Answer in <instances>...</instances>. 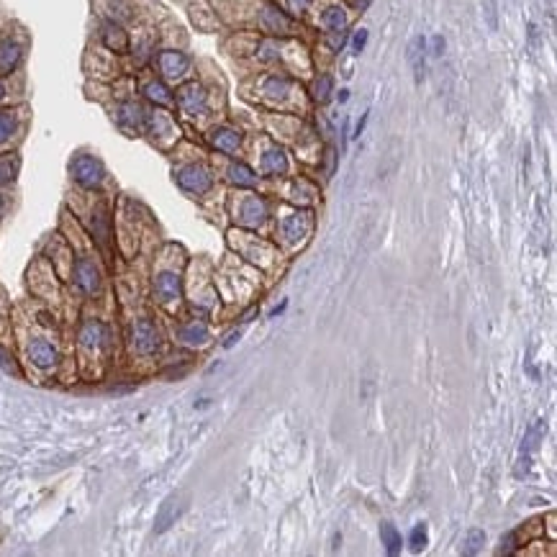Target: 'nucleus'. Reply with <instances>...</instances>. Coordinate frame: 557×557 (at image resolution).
Masks as SVG:
<instances>
[{
	"label": "nucleus",
	"instance_id": "42",
	"mask_svg": "<svg viewBox=\"0 0 557 557\" xmlns=\"http://www.w3.org/2000/svg\"><path fill=\"white\" fill-rule=\"evenodd\" d=\"M3 98H6V85L0 83V101H3Z\"/></svg>",
	"mask_w": 557,
	"mask_h": 557
},
{
	"label": "nucleus",
	"instance_id": "33",
	"mask_svg": "<svg viewBox=\"0 0 557 557\" xmlns=\"http://www.w3.org/2000/svg\"><path fill=\"white\" fill-rule=\"evenodd\" d=\"M0 370H6L8 375H18V367L16 363L10 360V355L6 352V349H0Z\"/></svg>",
	"mask_w": 557,
	"mask_h": 557
},
{
	"label": "nucleus",
	"instance_id": "40",
	"mask_svg": "<svg viewBox=\"0 0 557 557\" xmlns=\"http://www.w3.org/2000/svg\"><path fill=\"white\" fill-rule=\"evenodd\" d=\"M367 6H370V0H355V8L363 13V10H367Z\"/></svg>",
	"mask_w": 557,
	"mask_h": 557
},
{
	"label": "nucleus",
	"instance_id": "3",
	"mask_svg": "<svg viewBox=\"0 0 557 557\" xmlns=\"http://www.w3.org/2000/svg\"><path fill=\"white\" fill-rule=\"evenodd\" d=\"M175 180H178V185L183 188L185 193H193V195L208 193L213 185L211 169L203 167V165H185V167H180Z\"/></svg>",
	"mask_w": 557,
	"mask_h": 557
},
{
	"label": "nucleus",
	"instance_id": "10",
	"mask_svg": "<svg viewBox=\"0 0 557 557\" xmlns=\"http://www.w3.org/2000/svg\"><path fill=\"white\" fill-rule=\"evenodd\" d=\"M28 357H31V363L36 367H42V370H51L60 355H57V349L49 344V342H44V339H34L31 344H28Z\"/></svg>",
	"mask_w": 557,
	"mask_h": 557
},
{
	"label": "nucleus",
	"instance_id": "32",
	"mask_svg": "<svg viewBox=\"0 0 557 557\" xmlns=\"http://www.w3.org/2000/svg\"><path fill=\"white\" fill-rule=\"evenodd\" d=\"M367 28H360V31H355V36H352V51L355 54H360V51L365 49V44H367Z\"/></svg>",
	"mask_w": 557,
	"mask_h": 557
},
{
	"label": "nucleus",
	"instance_id": "4",
	"mask_svg": "<svg viewBox=\"0 0 557 557\" xmlns=\"http://www.w3.org/2000/svg\"><path fill=\"white\" fill-rule=\"evenodd\" d=\"M101 42L106 49L116 51V54H126L131 49V39H128L126 28L119 21H103L101 24Z\"/></svg>",
	"mask_w": 557,
	"mask_h": 557
},
{
	"label": "nucleus",
	"instance_id": "6",
	"mask_svg": "<svg viewBox=\"0 0 557 557\" xmlns=\"http://www.w3.org/2000/svg\"><path fill=\"white\" fill-rule=\"evenodd\" d=\"M175 101H178V106L185 113H201L203 108H206V103H208V93H206V88L198 83H185L183 88L178 90V95H175Z\"/></svg>",
	"mask_w": 557,
	"mask_h": 557
},
{
	"label": "nucleus",
	"instance_id": "18",
	"mask_svg": "<svg viewBox=\"0 0 557 557\" xmlns=\"http://www.w3.org/2000/svg\"><path fill=\"white\" fill-rule=\"evenodd\" d=\"M144 98L149 103H154V106H169V103L175 101V95L169 93V88L162 80H149V83H144L142 88Z\"/></svg>",
	"mask_w": 557,
	"mask_h": 557
},
{
	"label": "nucleus",
	"instance_id": "36",
	"mask_svg": "<svg viewBox=\"0 0 557 557\" xmlns=\"http://www.w3.org/2000/svg\"><path fill=\"white\" fill-rule=\"evenodd\" d=\"M485 13H488V26H490V28H496V26H498V18H496V0H485Z\"/></svg>",
	"mask_w": 557,
	"mask_h": 557
},
{
	"label": "nucleus",
	"instance_id": "20",
	"mask_svg": "<svg viewBox=\"0 0 557 557\" xmlns=\"http://www.w3.org/2000/svg\"><path fill=\"white\" fill-rule=\"evenodd\" d=\"M180 339H183L185 344L201 347L211 339V334H208V326H206L203 321H190V324H185V326L180 329Z\"/></svg>",
	"mask_w": 557,
	"mask_h": 557
},
{
	"label": "nucleus",
	"instance_id": "27",
	"mask_svg": "<svg viewBox=\"0 0 557 557\" xmlns=\"http://www.w3.org/2000/svg\"><path fill=\"white\" fill-rule=\"evenodd\" d=\"M290 90V83H288L285 77H267L265 80V93L270 95L272 101H283Z\"/></svg>",
	"mask_w": 557,
	"mask_h": 557
},
{
	"label": "nucleus",
	"instance_id": "26",
	"mask_svg": "<svg viewBox=\"0 0 557 557\" xmlns=\"http://www.w3.org/2000/svg\"><path fill=\"white\" fill-rule=\"evenodd\" d=\"M321 24L326 26V31H331V34H339V31H344V28H347V13L339 8V6H331V8L324 10Z\"/></svg>",
	"mask_w": 557,
	"mask_h": 557
},
{
	"label": "nucleus",
	"instance_id": "2",
	"mask_svg": "<svg viewBox=\"0 0 557 557\" xmlns=\"http://www.w3.org/2000/svg\"><path fill=\"white\" fill-rule=\"evenodd\" d=\"M188 501H190L188 493H172V496L165 498L157 516H154V534H165L172 524H178L188 511Z\"/></svg>",
	"mask_w": 557,
	"mask_h": 557
},
{
	"label": "nucleus",
	"instance_id": "30",
	"mask_svg": "<svg viewBox=\"0 0 557 557\" xmlns=\"http://www.w3.org/2000/svg\"><path fill=\"white\" fill-rule=\"evenodd\" d=\"M331 90H334V83H331L329 75H321L316 83H313V98L319 103H326L331 98Z\"/></svg>",
	"mask_w": 557,
	"mask_h": 557
},
{
	"label": "nucleus",
	"instance_id": "25",
	"mask_svg": "<svg viewBox=\"0 0 557 557\" xmlns=\"http://www.w3.org/2000/svg\"><path fill=\"white\" fill-rule=\"evenodd\" d=\"M380 540H383V544H385V552H388V555H398V552H401L404 540H401V532H398L390 522L380 524Z\"/></svg>",
	"mask_w": 557,
	"mask_h": 557
},
{
	"label": "nucleus",
	"instance_id": "38",
	"mask_svg": "<svg viewBox=\"0 0 557 557\" xmlns=\"http://www.w3.org/2000/svg\"><path fill=\"white\" fill-rule=\"evenodd\" d=\"M367 119H370V113H363V119L357 121V126H355V136L360 139V134L365 131V126H367Z\"/></svg>",
	"mask_w": 557,
	"mask_h": 557
},
{
	"label": "nucleus",
	"instance_id": "5",
	"mask_svg": "<svg viewBox=\"0 0 557 557\" xmlns=\"http://www.w3.org/2000/svg\"><path fill=\"white\" fill-rule=\"evenodd\" d=\"M134 347L139 355H154L160 349V331L149 319H139L134 326Z\"/></svg>",
	"mask_w": 557,
	"mask_h": 557
},
{
	"label": "nucleus",
	"instance_id": "9",
	"mask_svg": "<svg viewBox=\"0 0 557 557\" xmlns=\"http://www.w3.org/2000/svg\"><path fill=\"white\" fill-rule=\"evenodd\" d=\"M75 283L80 285L83 293H98L101 288V270L95 267L93 260H77L75 262Z\"/></svg>",
	"mask_w": 557,
	"mask_h": 557
},
{
	"label": "nucleus",
	"instance_id": "17",
	"mask_svg": "<svg viewBox=\"0 0 557 557\" xmlns=\"http://www.w3.org/2000/svg\"><path fill=\"white\" fill-rule=\"evenodd\" d=\"M144 113L142 110V106L139 103H121L119 106V124H121V128H128V131H134V128H139V126H144Z\"/></svg>",
	"mask_w": 557,
	"mask_h": 557
},
{
	"label": "nucleus",
	"instance_id": "16",
	"mask_svg": "<svg viewBox=\"0 0 557 557\" xmlns=\"http://www.w3.org/2000/svg\"><path fill=\"white\" fill-rule=\"evenodd\" d=\"M24 57V49H21V44L13 42V39H3L0 42V72L6 75V72H13L18 67V62Z\"/></svg>",
	"mask_w": 557,
	"mask_h": 557
},
{
	"label": "nucleus",
	"instance_id": "35",
	"mask_svg": "<svg viewBox=\"0 0 557 557\" xmlns=\"http://www.w3.org/2000/svg\"><path fill=\"white\" fill-rule=\"evenodd\" d=\"M442 54H444V36H434V39H431V57H442Z\"/></svg>",
	"mask_w": 557,
	"mask_h": 557
},
{
	"label": "nucleus",
	"instance_id": "12",
	"mask_svg": "<svg viewBox=\"0 0 557 557\" xmlns=\"http://www.w3.org/2000/svg\"><path fill=\"white\" fill-rule=\"evenodd\" d=\"M80 344L88 349H98V347L108 344V329L103 326L101 321H85L80 329Z\"/></svg>",
	"mask_w": 557,
	"mask_h": 557
},
{
	"label": "nucleus",
	"instance_id": "24",
	"mask_svg": "<svg viewBox=\"0 0 557 557\" xmlns=\"http://www.w3.org/2000/svg\"><path fill=\"white\" fill-rule=\"evenodd\" d=\"M18 169H21L18 154H0V185H10L18 178Z\"/></svg>",
	"mask_w": 557,
	"mask_h": 557
},
{
	"label": "nucleus",
	"instance_id": "37",
	"mask_svg": "<svg viewBox=\"0 0 557 557\" xmlns=\"http://www.w3.org/2000/svg\"><path fill=\"white\" fill-rule=\"evenodd\" d=\"M308 6H311V0H288V8L296 10V13H304Z\"/></svg>",
	"mask_w": 557,
	"mask_h": 557
},
{
	"label": "nucleus",
	"instance_id": "29",
	"mask_svg": "<svg viewBox=\"0 0 557 557\" xmlns=\"http://www.w3.org/2000/svg\"><path fill=\"white\" fill-rule=\"evenodd\" d=\"M483 544H485V532H483V529H470V532H467V540H465L463 552L465 555H475V552L483 549Z\"/></svg>",
	"mask_w": 557,
	"mask_h": 557
},
{
	"label": "nucleus",
	"instance_id": "1",
	"mask_svg": "<svg viewBox=\"0 0 557 557\" xmlns=\"http://www.w3.org/2000/svg\"><path fill=\"white\" fill-rule=\"evenodd\" d=\"M69 175L80 188L93 190V188H101V183L106 180V167L93 154H77L75 160L69 162Z\"/></svg>",
	"mask_w": 557,
	"mask_h": 557
},
{
	"label": "nucleus",
	"instance_id": "14",
	"mask_svg": "<svg viewBox=\"0 0 557 557\" xmlns=\"http://www.w3.org/2000/svg\"><path fill=\"white\" fill-rule=\"evenodd\" d=\"M260 26L265 31H270V34H285L288 28H290V21L283 10L272 8V6H265L260 10Z\"/></svg>",
	"mask_w": 557,
	"mask_h": 557
},
{
	"label": "nucleus",
	"instance_id": "22",
	"mask_svg": "<svg viewBox=\"0 0 557 557\" xmlns=\"http://www.w3.org/2000/svg\"><path fill=\"white\" fill-rule=\"evenodd\" d=\"M228 180L237 188H254L257 185V175L252 172V167H247L242 162H234L228 165Z\"/></svg>",
	"mask_w": 557,
	"mask_h": 557
},
{
	"label": "nucleus",
	"instance_id": "19",
	"mask_svg": "<svg viewBox=\"0 0 557 557\" xmlns=\"http://www.w3.org/2000/svg\"><path fill=\"white\" fill-rule=\"evenodd\" d=\"M262 169L267 175H285L288 172V154L278 147H272L267 152L262 154Z\"/></svg>",
	"mask_w": 557,
	"mask_h": 557
},
{
	"label": "nucleus",
	"instance_id": "39",
	"mask_svg": "<svg viewBox=\"0 0 557 557\" xmlns=\"http://www.w3.org/2000/svg\"><path fill=\"white\" fill-rule=\"evenodd\" d=\"M239 337H242V331H234V334H231V337L224 342V347H226V349H228V347H234L239 342Z\"/></svg>",
	"mask_w": 557,
	"mask_h": 557
},
{
	"label": "nucleus",
	"instance_id": "23",
	"mask_svg": "<svg viewBox=\"0 0 557 557\" xmlns=\"http://www.w3.org/2000/svg\"><path fill=\"white\" fill-rule=\"evenodd\" d=\"M262 219H265V203H262L257 195L247 198V201L242 203V221H244L247 226H257Z\"/></svg>",
	"mask_w": 557,
	"mask_h": 557
},
{
	"label": "nucleus",
	"instance_id": "15",
	"mask_svg": "<svg viewBox=\"0 0 557 557\" xmlns=\"http://www.w3.org/2000/svg\"><path fill=\"white\" fill-rule=\"evenodd\" d=\"M90 228H93V237L98 242L101 249H108V239H110V221L106 206H98L93 211V219H90Z\"/></svg>",
	"mask_w": 557,
	"mask_h": 557
},
{
	"label": "nucleus",
	"instance_id": "43",
	"mask_svg": "<svg viewBox=\"0 0 557 557\" xmlns=\"http://www.w3.org/2000/svg\"><path fill=\"white\" fill-rule=\"evenodd\" d=\"M0 213H3V198H0Z\"/></svg>",
	"mask_w": 557,
	"mask_h": 557
},
{
	"label": "nucleus",
	"instance_id": "34",
	"mask_svg": "<svg viewBox=\"0 0 557 557\" xmlns=\"http://www.w3.org/2000/svg\"><path fill=\"white\" fill-rule=\"evenodd\" d=\"M516 549V534L514 532H508L504 540H501V547H498V552L501 555H508V552H514Z\"/></svg>",
	"mask_w": 557,
	"mask_h": 557
},
{
	"label": "nucleus",
	"instance_id": "28",
	"mask_svg": "<svg viewBox=\"0 0 557 557\" xmlns=\"http://www.w3.org/2000/svg\"><path fill=\"white\" fill-rule=\"evenodd\" d=\"M18 119L13 110H0V144H6L10 136L16 134Z\"/></svg>",
	"mask_w": 557,
	"mask_h": 557
},
{
	"label": "nucleus",
	"instance_id": "13",
	"mask_svg": "<svg viewBox=\"0 0 557 557\" xmlns=\"http://www.w3.org/2000/svg\"><path fill=\"white\" fill-rule=\"evenodd\" d=\"M180 290H183V288H180V278L175 272H162V275H157V280H154V296L160 298L162 304L180 298Z\"/></svg>",
	"mask_w": 557,
	"mask_h": 557
},
{
	"label": "nucleus",
	"instance_id": "7",
	"mask_svg": "<svg viewBox=\"0 0 557 557\" xmlns=\"http://www.w3.org/2000/svg\"><path fill=\"white\" fill-rule=\"evenodd\" d=\"M157 67H160V72L167 77V80H178V77H183L188 72L190 60H188L183 51L165 49V51H160V57H157Z\"/></svg>",
	"mask_w": 557,
	"mask_h": 557
},
{
	"label": "nucleus",
	"instance_id": "8",
	"mask_svg": "<svg viewBox=\"0 0 557 557\" xmlns=\"http://www.w3.org/2000/svg\"><path fill=\"white\" fill-rule=\"evenodd\" d=\"M406 60H408L411 72H414V83L422 85L424 77H426V39H424V36H414V39L408 42Z\"/></svg>",
	"mask_w": 557,
	"mask_h": 557
},
{
	"label": "nucleus",
	"instance_id": "41",
	"mask_svg": "<svg viewBox=\"0 0 557 557\" xmlns=\"http://www.w3.org/2000/svg\"><path fill=\"white\" fill-rule=\"evenodd\" d=\"M347 98H349V90H339V101L344 103V101H347Z\"/></svg>",
	"mask_w": 557,
	"mask_h": 557
},
{
	"label": "nucleus",
	"instance_id": "31",
	"mask_svg": "<svg viewBox=\"0 0 557 557\" xmlns=\"http://www.w3.org/2000/svg\"><path fill=\"white\" fill-rule=\"evenodd\" d=\"M408 544H411L414 552H422V549L429 544V534H426V526H424V524H416L414 529H411V534H408Z\"/></svg>",
	"mask_w": 557,
	"mask_h": 557
},
{
	"label": "nucleus",
	"instance_id": "21",
	"mask_svg": "<svg viewBox=\"0 0 557 557\" xmlns=\"http://www.w3.org/2000/svg\"><path fill=\"white\" fill-rule=\"evenodd\" d=\"M308 228H311L308 213H293V216H288L285 224H283V231H285V237L290 239V242H296V239L306 237V234H308Z\"/></svg>",
	"mask_w": 557,
	"mask_h": 557
},
{
	"label": "nucleus",
	"instance_id": "11",
	"mask_svg": "<svg viewBox=\"0 0 557 557\" xmlns=\"http://www.w3.org/2000/svg\"><path fill=\"white\" fill-rule=\"evenodd\" d=\"M208 142L219 149V152H224V154H234L242 147V134L239 131H234V128H228V126H219V128H213L211 134H208Z\"/></svg>",
	"mask_w": 557,
	"mask_h": 557
}]
</instances>
